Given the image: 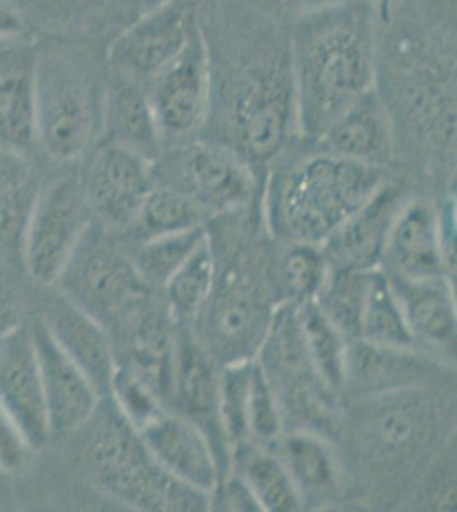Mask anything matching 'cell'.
I'll return each mask as SVG.
<instances>
[{
    "label": "cell",
    "instance_id": "14",
    "mask_svg": "<svg viewBox=\"0 0 457 512\" xmlns=\"http://www.w3.org/2000/svg\"><path fill=\"white\" fill-rule=\"evenodd\" d=\"M154 163L128 147L99 140L77 166L94 221L113 233L127 231L156 185Z\"/></svg>",
    "mask_w": 457,
    "mask_h": 512
},
{
    "label": "cell",
    "instance_id": "5",
    "mask_svg": "<svg viewBox=\"0 0 457 512\" xmlns=\"http://www.w3.org/2000/svg\"><path fill=\"white\" fill-rule=\"evenodd\" d=\"M31 38L36 154L52 169L76 168L103 139L106 47L67 36Z\"/></svg>",
    "mask_w": 457,
    "mask_h": 512
},
{
    "label": "cell",
    "instance_id": "39",
    "mask_svg": "<svg viewBox=\"0 0 457 512\" xmlns=\"http://www.w3.org/2000/svg\"><path fill=\"white\" fill-rule=\"evenodd\" d=\"M244 420L248 443L260 448L272 449L284 434V417L277 396L256 357L249 378Z\"/></svg>",
    "mask_w": 457,
    "mask_h": 512
},
{
    "label": "cell",
    "instance_id": "26",
    "mask_svg": "<svg viewBox=\"0 0 457 512\" xmlns=\"http://www.w3.org/2000/svg\"><path fill=\"white\" fill-rule=\"evenodd\" d=\"M53 171L36 154L0 147V258L7 262L23 267L26 227Z\"/></svg>",
    "mask_w": 457,
    "mask_h": 512
},
{
    "label": "cell",
    "instance_id": "16",
    "mask_svg": "<svg viewBox=\"0 0 457 512\" xmlns=\"http://www.w3.org/2000/svg\"><path fill=\"white\" fill-rule=\"evenodd\" d=\"M174 0H16L29 35L93 41L108 48L145 14Z\"/></svg>",
    "mask_w": 457,
    "mask_h": 512
},
{
    "label": "cell",
    "instance_id": "36",
    "mask_svg": "<svg viewBox=\"0 0 457 512\" xmlns=\"http://www.w3.org/2000/svg\"><path fill=\"white\" fill-rule=\"evenodd\" d=\"M371 270L330 265L323 286L313 301L340 332L348 338H359L360 316Z\"/></svg>",
    "mask_w": 457,
    "mask_h": 512
},
{
    "label": "cell",
    "instance_id": "8",
    "mask_svg": "<svg viewBox=\"0 0 457 512\" xmlns=\"http://www.w3.org/2000/svg\"><path fill=\"white\" fill-rule=\"evenodd\" d=\"M275 301L272 268L263 267L261 256L238 251L224 267L217 262L214 287L193 323L195 335L220 366L255 359L275 315Z\"/></svg>",
    "mask_w": 457,
    "mask_h": 512
},
{
    "label": "cell",
    "instance_id": "19",
    "mask_svg": "<svg viewBox=\"0 0 457 512\" xmlns=\"http://www.w3.org/2000/svg\"><path fill=\"white\" fill-rule=\"evenodd\" d=\"M0 405L31 448H47L52 437L29 320L0 342Z\"/></svg>",
    "mask_w": 457,
    "mask_h": 512
},
{
    "label": "cell",
    "instance_id": "40",
    "mask_svg": "<svg viewBox=\"0 0 457 512\" xmlns=\"http://www.w3.org/2000/svg\"><path fill=\"white\" fill-rule=\"evenodd\" d=\"M108 396L137 431H142L145 425L151 424L152 420L168 410L156 391L139 374L125 366L115 367Z\"/></svg>",
    "mask_w": 457,
    "mask_h": 512
},
{
    "label": "cell",
    "instance_id": "12",
    "mask_svg": "<svg viewBox=\"0 0 457 512\" xmlns=\"http://www.w3.org/2000/svg\"><path fill=\"white\" fill-rule=\"evenodd\" d=\"M93 221L77 166L55 169L41 190L24 234L21 263L28 279L36 286H53Z\"/></svg>",
    "mask_w": 457,
    "mask_h": 512
},
{
    "label": "cell",
    "instance_id": "7",
    "mask_svg": "<svg viewBox=\"0 0 457 512\" xmlns=\"http://www.w3.org/2000/svg\"><path fill=\"white\" fill-rule=\"evenodd\" d=\"M353 419L352 444L365 468L388 477L432 465L444 448L446 412L427 386H411L360 398ZM381 475V477H382Z\"/></svg>",
    "mask_w": 457,
    "mask_h": 512
},
{
    "label": "cell",
    "instance_id": "4",
    "mask_svg": "<svg viewBox=\"0 0 457 512\" xmlns=\"http://www.w3.org/2000/svg\"><path fill=\"white\" fill-rule=\"evenodd\" d=\"M389 171L299 139L265 173V209L285 243L324 241L376 193Z\"/></svg>",
    "mask_w": 457,
    "mask_h": 512
},
{
    "label": "cell",
    "instance_id": "30",
    "mask_svg": "<svg viewBox=\"0 0 457 512\" xmlns=\"http://www.w3.org/2000/svg\"><path fill=\"white\" fill-rule=\"evenodd\" d=\"M103 139L156 161L162 152L151 103L145 89L108 72Z\"/></svg>",
    "mask_w": 457,
    "mask_h": 512
},
{
    "label": "cell",
    "instance_id": "37",
    "mask_svg": "<svg viewBox=\"0 0 457 512\" xmlns=\"http://www.w3.org/2000/svg\"><path fill=\"white\" fill-rule=\"evenodd\" d=\"M323 248L307 243H287L272 268V282L282 303L301 304L314 299L328 274Z\"/></svg>",
    "mask_w": 457,
    "mask_h": 512
},
{
    "label": "cell",
    "instance_id": "22",
    "mask_svg": "<svg viewBox=\"0 0 457 512\" xmlns=\"http://www.w3.org/2000/svg\"><path fill=\"white\" fill-rule=\"evenodd\" d=\"M405 200V185L401 181L391 178L384 181L376 193L324 241L321 248L328 263L360 270L377 268L384 256L391 226Z\"/></svg>",
    "mask_w": 457,
    "mask_h": 512
},
{
    "label": "cell",
    "instance_id": "34",
    "mask_svg": "<svg viewBox=\"0 0 457 512\" xmlns=\"http://www.w3.org/2000/svg\"><path fill=\"white\" fill-rule=\"evenodd\" d=\"M297 318L304 349L316 373L331 391L342 395L350 340L321 313L313 299L297 304Z\"/></svg>",
    "mask_w": 457,
    "mask_h": 512
},
{
    "label": "cell",
    "instance_id": "1",
    "mask_svg": "<svg viewBox=\"0 0 457 512\" xmlns=\"http://www.w3.org/2000/svg\"><path fill=\"white\" fill-rule=\"evenodd\" d=\"M376 93L394 168L451 187L456 173L457 0H372Z\"/></svg>",
    "mask_w": 457,
    "mask_h": 512
},
{
    "label": "cell",
    "instance_id": "46",
    "mask_svg": "<svg viewBox=\"0 0 457 512\" xmlns=\"http://www.w3.org/2000/svg\"><path fill=\"white\" fill-rule=\"evenodd\" d=\"M21 506L14 475L0 470V512L18 511Z\"/></svg>",
    "mask_w": 457,
    "mask_h": 512
},
{
    "label": "cell",
    "instance_id": "35",
    "mask_svg": "<svg viewBox=\"0 0 457 512\" xmlns=\"http://www.w3.org/2000/svg\"><path fill=\"white\" fill-rule=\"evenodd\" d=\"M205 217V212L188 195L156 183L127 231H132L135 241H142L203 227Z\"/></svg>",
    "mask_w": 457,
    "mask_h": 512
},
{
    "label": "cell",
    "instance_id": "24",
    "mask_svg": "<svg viewBox=\"0 0 457 512\" xmlns=\"http://www.w3.org/2000/svg\"><path fill=\"white\" fill-rule=\"evenodd\" d=\"M440 361L417 349H396L350 340L345 390L357 398L382 395L411 386H427Z\"/></svg>",
    "mask_w": 457,
    "mask_h": 512
},
{
    "label": "cell",
    "instance_id": "6",
    "mask_svg": "<svg viewBox=\"0 0 457 512\" xmlns=\"http://www.w3.org/2000/svg\"><path fill=\"white\" fill-rule=\"evenodd\" d=\"M76 465L99 494L137 511H209L210 495L162 470L110 396L76 432Z\"/></svg>",
    "mask_w": 457,
    "mask_h": 512
},
{
    "label": "cell",
    "instance_id": "21",
    "mask_svg": "<svg viewBox=\"0 0 457 512\" xmlns=\"http://www.w3.org/2000/svg\"><path fill=\"white\" fill-rule=\"evenodd\" d=\"M139 434L152 458L171 477L205 494L214 492L222 477V465L200 425L166 410Z\"/></svg>",
    "mask_w": 457,
    "mask_h": 512
},
{
    "label": "cell",
    "instance_id": "28",
    "mask_svg": "<svg viewBox=\"0 0 457 512\" xmlns=\"http://www.w3.org/2000/svg\"><path fill=\"white\" fill-rule=\"evenodd\" d=\"M318 142L343 158L386 171L394 168L393 127L376 88L343 111Z\"/></svg>",
    "mask_w": 457,
    "mask_h": 512
},
{
    "label": "cell",
    "instance_id": "47",
    "mask_svg": "<svg viewBox=\"0 0 457 512\" xmlns=\"http://www.w3.org/2000/svg\"><path fill=\"white\" fill-rule=\"evenodd\" d=\"M28 38V36H26ZM23 40V38H18V40H2L0 41V60H2V57L6 55L9 50H11L12 45L16 43V41Z\"/></svg>",
    "mask_w": 457,
    "mask_h": 512
},
{
    "label": "cell",
    "instance_id": "23",
    "mask_svg": "<svg viewBox=\"0 0 457 512\" xmlns=\"http://www.w3.org/2000/svg\"><path fill=\"white\" fill-rule=\"evenodd\" d=\"M389 275L403 279H429L447 275L440 210L425 197H406L389 231L384 256Z\"/></svg>",
    "mask_w": 457,
    "mask_h": 512
},
{
    "label": "cell",
    "instance_id": "20",
    "mask_svg": "<svg viewBox=\"0 0 457 512\" xmlns=\"http://www.w3.org/2000/svg\"><path fill=\"white\" fill-rule=\"evenodd\" d=\"M168 410L193 420L209 436L215 453L227 448L219 419V362L203 347L188 325H180Z\"/></svg>",
    "mask_w": 457,
    "mask_h": 512
},
{
    "label": "cell",
    "instance_id": "2",
    "mask_svg": "<svg viewBox=\"0 0 457 512\" xmlns=\"http://www.w3.org/2000/svg\"><path fill=\"white\" fill-rule=\"evenodd\" d=\"M198 30L210 88L202 135L234 147L265 176L301 139L290 26L246 0H200Z\"/></svg>",
    "mask_w": 457,
    "mask_h": 512
},
{
    "label": "cell",
    "instance_id": "27",
    "mask_svg": "<svg viewBox=\"0 0 457 512\" xmlns=\"http://www.w3.org/2000/svg\"><path fill=\"white\" fill-rule=\"evenodd\" d=\"M33 59V38L28 36L0 60V147L23 154H36Z\"/></svg>",
    "mask_w": 457,
    "mask_h": 512
},
{
    "label": "cell",
    "instance_id": "11",
    "mask_svg": "<svg viewBox=\"0 0 457 512\" xmlns=\"http://www.w3.org/2000/svg\"><path fill=\"white\" fill-rule=\"evenodd\" d=\"M256 361L277 396L284 420H296L294 429L330 437L340 429L338 398L307 357L302 342L297 304H278Z\"/></svg>",
    "mask_w": 457,
    "mask_h": 512
},
{
    "label": "cell",
    "instance_id": "15",
    "mask_svg": "<svg viewBox=\"0 0 457 512\" xmlns=\"http://www.w3.org/2000/svg\"><path fill=\"white\" fill-rule=\"evenodd\" d=\"M162 149L200 137L209 117V67L200 30L147 89Z\"/></svg>",
    "mask_w": 457,
    "mask_h": 512
},
{
    "label": "cell",
    "instance_id": "33",
    "mask_svg": "<svg viewBox=\"0 0 457 512\" xmlns=\"http://www.w3.org/2000/svg\"><path fill=\"white\" fill-rule=\"evenodd\" d=\"M360 340L382 347L418 349L388 272L372 268L360 316Z\"/></svg>",
    "mask_w": 457,
    "mask_h": 512
},
{
    "label": "cell",
    "instance_id": "18",
    "mask_svg": "<svg viewBox=\"0 0 457 512\" xmlns=\"http://www.w3.org/2000/svg\"><path fill=\"white\" fill-rule=\"evenodd\" d=\"M45 289L41 296L38 315L58 347L69 355L82 373L91 379L99 395L108 396L111 376L115 373V349L105 326L70 303L55 287Z\"/></svg>",
    "mask_w": 457,
    "mask_h": 512
},
{
    "label": "cell",
    "instance_id": "38",
    "mask_svg": "<svg viewBox=\"0 0 457 512\" xmlns=\"http://www.w3.org/2000/svg\"><path fill=\"white\" fill-rule=\"evenodd\" d=\"M205 236V227H197L183 233L164 234L135 241L134 248L127 250L147 287H164L169 277L185 262L191 251L200 245Z\"/></svg>",
    "mask_w": 457,
    "mask_h": 512
},
{
    "label": "cell",
    "instance_id": "17",
    "mask_svg": "<svg viewBox=\"0 0 457 512\" xmlns=\"http://www.w3.org/2000/svg\"><path fill=\"white\" fill-rule=\"evenodd\" d=\"M41 388L47 408L48 429L53 439H65L93 417L103 396L81 367L58 347L36 313L29 316Z\"/></svg>",
    "mask_w": 457,
    "mask_h": 512
},
{
    "label": "cell",
    "instance_id": "42",
    "mask_svg": "<svg viewBox=\"0 0 457 512\" xmlns=\"http://www.w3.org/2000/svg\"><path fill=\"white\" fill-rule=\"evenodd\" d=\"M33 453L35 449L29 446L16 422L0 405V470L11 475L23 473L31 465Z\"/></svg>",
    "mask_w": 457,
    "mask_h": 512
},
{
    "label": "cell",
    "instance_id": "31",
    "mask_svg": "<svg viewBox=\"0 0 457 512\" xmlns=\"http://www.w3.org/2000/svg\"><path fill=\"white\" fill-rule=\"evenodd\" d=\"M231 451L236 473L248 485L261 511L294 512L304 507L296 483L273 449L244 443Z\"/></svg>",
    "mask_w": 457,
    "mask_h": 512
},
{
    "label": "cell",
    "instance_id": "43",
    "mask_svg": "<svg viewBox=\"0 0 457 512\" xmlns=\"http://www.w3.org/2000/svg\"><path fill=\"white\" fill-rule=\"evenodd\" d=\"M210 509L217 511H261L253 494L249 492L248 485L238 473L227 477L226 473L220 477L217 487L210 494Z\"/></svg>",
    "mask_w": 457,
    "mask_h": 512
},
{
    "label": "cell",
    "instance_id": "32",
    "mask_svg": "<svg viewBox=\"0 0 457 512\" xmlns=\"http://www.w3.org/2000/svg\"><path fill=\"white\" fill-rule=\"evenodd\" d=\"M217 272V256L210 234L191 251L164 284L166 308L178 325H193L209 299Z\"/></svg>",
    "mask_w": 457,
    "mask_h": 512
},
{
    "label": "cell",
    "instance_id": "25",
    "mask_svg": "<svg viewBox=\"0 0 457 512\" xmlns=\"http://www.w3.org/2000/svg\"><path fill=\"white\" fill-rule=\"evenodd\" d=\"M389 279L418 349L437 361L444 355L452 357L456 350V301L447 275L429 279L389 275Z\"/></svg>",
    "mask_w": 457,
    "mask_h": 512
},
{
    "label": "cell",
    "instance_id": "41",
    "mask_svg": "<svg viewBox=\"0 0 457 512\" xmlns=\"http://www.w3.org/2000/svg\"><path fill=\"white\" fill-rule=\"evenodd\" d=\"M18 265L0 258V342L28 323V294L18 277Z\"/></svg>",
    "mask_w": 457,
    "mask_h": 512
},
{
    "label": "cell",
    "instance_id": "29",
    "mask_svg": "<svg viewBox=\"0 0 457 512\" xmlns=\"http://www.w3.org/2000/svg\"><path fill=\"white\" fill-rule=\"evenodd\" d=\"M272 449L296 483L302 506L330 501L340 489V463L328 437L306 429H292L284 432Z\"/></svg>",
    "mask_w": 457,
    "mask_h": 512
},
{
    "label": "cell",
    "instance_id": "44",
    "mask_svg": "<svg viewBox=\"0 0 457 512\" xmlns=\"http://www.w3.org/2000/svg\"><path fill=\"white\" fill-rule=\"evenodd\" d=\"M246 2L277 21L292 26L297 19L304 18L307 14L323 11L326 7L336 6L347 0H246Z\"/></svg>",
    "mask_w": 457,
    "mask_h": 512
},
{
    "label": "cell",
    "instance_id": "45",
    "mask_svg": "<svg viewBox=\"0 0 457 512\" xmlns=\"http://www.w3.org/2000/svg\"><path fill=\"white\" fill-rule=\"evenodd\" d=\"M29 35L23 14L9 0H0V41L18 40Z\"/></svg>",
    "mask_w": 457,
    "mask_h": 512
},
{
    "label": "cell",
    "instance_id": "13",
    "mask_svg": "<svg viewBox=\"0 0 457 512\" xmlns=\"http://www.w3.org/2000/svg\"><path fill=\"white\" fill-rule=\"evenodd\" d=\"M200 0H174L145 14L106 48L108 72L149 89L198 31Z\"/></svg>",
    "mask_w": 457,
    "mask_h": 512
},
{
    "label": "cell",
    "instance_id": "9",
    "mask_svg": "<svg viewBox=\"0 0 457 512\" xmlns=\"http://www.w3.org/2000/svg\"><path fill=\"white\" fill-rule=\"evenodd\" d=\"M55 287L70 303L93 316L108 332L151 299L127 246L93 221L69 256Z\"/></svg>",
    "mask_w": 457,
    "mask_h": 512
},
{
    "label": "cell",
    "instance_id": "3",
    "mask_svg": "<svg viewBox=\"0 0 457 512\" xmlns=\"http://www.w3.org/2000/svg\"><path fill=\"white\" fill-rule=\"evenodd\" d=\"M301 139H323L336 118L376 88L372 0H347L290 26Z\"/></svg>",
    "mask_w": 457,
    "mask_h": 512
},
{
    "label": "cell",
    "instance_id": "48",
    "mask_svg": "<svg viewBox=\"0 0 457 512\" xmlns=\"http://www.w3.org/2000/svg\"><path fill=\"white\" fill-rule=\"evenodd\" d=\"M9 2H12V4H14V2H16V0H9Z\"/></svg>",
    "mask_w": 457,
    "mask_h": 512
},
{
    "label": "cell",
    "instance_id": "10",
    "mask_svg": "<svg viewBox=\"0 0 457 512\" xmlns=\"http://www.w3.org/2000/svg\"><path fill=\"white\" fill-rule=\"evenodd\" d=\"M260 171L234 147L209 137L162 149L154 163V180L176 188L207 217L234 216L255 204Z\"/></svg>",
    "mask_w": 457,
    "mask_h": 512
}]
</instances>
